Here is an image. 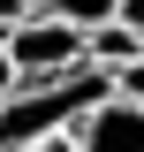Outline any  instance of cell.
Segmentation results:
<instances>
[{
	"label": "cell",
	"instance_id": "obj_1",
	"mask_svg": "<svg viewBox=\"0 0 144 152\" xmlns=\"http://www.w3.org/2000/svg\"><path fill=\"white\" fill-rule=\"evenodd\" d=\"M106 91H114V76L99 69V61H76V69H61V76H31L15 91H0V152H23V145H38V137H68Z\"/></svg>",
	"mask_w": 144,
	"mask_h": 152
},
{
	"label": "cell",
	"instance_id": "obj_2",
	"mask_svg": "<svg viewBox=\"0 0 144 152\" xmlns=\"http://www.w3.org/2000/svg\"><path fill=\"white\" fill-rule=\"evenodd\" d=\"M84 61V31L76 23H61V15H23V23H8V69H15V84H31V76H61V69H76ZM8 84V91H15Z\"/></svg>",
	"mask_w": 144,
	"mask_h": 152
},
{
	"label": "cell",
	"instance_id": "obj_3",
	"mask_svg": "<svg viewBox=\"0 0 144 152\" xmlns=\"http://www.w3.org/2000/svg\"><path fill=\"white\" fill-rule=\"evenodd\" d=\"M68 145H76V152H144V107L121 99V91H106V99L68 129Z\"/></svg>",
	"mask_w": 144,
	"mask_h": 152
},
{
	"label": "cell",
	"instance_id": "obj_4",
	"mask_svg": "<svg viewBox=\"0 0 144 152\" xmlns=\"http://www.w3.org/2000/svg\"><path fill=\"white\" fill-rule=\"evenodd\" d=\"M144 53V31H137V23H121V15H106V23H91V31H84V61H99V69H129V61H137Z\"/></svg>",
	"mask_w": 144,
	"mask_h": 152
},
{
	"label": "cell",
	"instance_id": "obj_5",
	"mask_svg": "<svg viewBox=\"0 0 144 152\" xmlns=\"http://www.w3.org/2000/svg\"><path fill=\"white\" fill-rule=\"evenodd\" d=\"M31 15H61V23H76V31H91V23L121 15V0H31Z\"/></svg>",
	"mask_w": 144,
	"mask_h": 152
},
{
	"label": "cell",
	"instance_id": "obj_6",
	"mask_svg": "<svg viewBox=\"0 0 144 152\" xmlns=\"http://www.w3.org/2000/svg\"><path fill=\"white\" fill-rule=\"evenodd\" d=\"M114 91H121V99H137V107H144V53L129 61V69H114Z\"/></svg>",
	"mask_w": 144,
	"mask_h": 152
},
{
	"label": "cell",
	"instance_id": "obj_7",
	"mask_svg": "<svg viewBox=\"0 0 144 152\" xmlns=\"http://www.w3.org/2000/svg\"><path fill=\"white\" fill-rule=\"evenodd\" d=\"M31 15V0H0V31H8V23H23Z\"/></svg>",
	"mask_w": 144,
	"mask_h": 152
},
{
	"label": "cell",
	"instance_id": "obj_8",
	"mask_svg": "<svg viewBox=\"0 0 144 152\" xmlns=\"http://www.w3.org/2000/svg\"><path fill=\"white\" fill-rule=\"evenodd\" d=\"M23 152H76L68 137H38V145H23Z\"/></svg>",
	"mask_w": 144,
	"mask_h": 152
},
{
	"label": "cell",
	"instance_id": "obj_9",
	"mask_svg": "<svg viewBox=\"0 0 144 152\" xmlns=\"http://www.w3.org/2000/svg\"><path fill=\"white\" fill-rule=\"evenodd\" d=\"M15 84V69H8V31H0V91Z\"/></svg>",
	"mask_w": 144,
	"mask_h": 152
},
{
	"label": "cell",
	"instance_id": "obj_10",
	"mask_svg": "<svg viewBox=\"0 0 144 152\" xmlns=\"http://www.w3.org/2000/svg\"><path fill=\"white\" fill-rule=\"evenodd\" d=\"M121 23H137V31H144V0H121Z\"/></svg>",
	"mask_w": 144,
	"mask_h": 152
}]
</instances>
